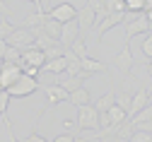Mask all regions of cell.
I'll list each match as a JSON object with an SVG mask.
<instances>
[{"instance_id": "cell-1", "label": "cell", "mask_w": 152, "mask_h": 142, "mask_svg": "<svg viewBox=\"0 0 152 142\" xmlns=\"http://www.w3.org/2000/svg\"><path fill=\"white\" fill-rule=\"evenodd\" d=\"M77 130H99V111L92 104L87 106H77Z\"/></svg>"}, {"instance_id": "cell-2", "label": "cell", "mask_w": 152, "mask_h": 142, "mask_svg": "<svg viewBox=\"0 0 152 142\" xmlns=\"http://www.w3.org/2000/svg\"><path fill=\"white\" fill-rule=\"evenodd\" d=\"M126 17H130V22L126 24V39L128 41L138 34H150V19L145 17V12H126Z\"/></svg>"}, {"instance_id": "cell-3", "label": "cell", "mask_w": 152, "mask_h": 142, "mask_svg": "<svg viewBox=\"0 0 152 142\" xmlns=\"http://www.w3.org/2000/svg\"><path fill=\"white\" fill-rule=\"evenodd\" d=\"M36 89H39V79L22 75V77H20V79H17V82L7 89V94H10L12 99H27V96H31Z\"/></svg>"}, {"instance_id": "cell-4", "label": "cell", "mask_w": 152, "mask_h": 142, "mask_svg": "<svg viewBox=\"0 0 152 142\" xmlns=\"http://www.w3.org/2000/svg\"><path fill=\"white\" fill-rule=\"evenodd\" d=\"M123 19H126V12H111V15H106L104 19L97 22V27H94V31H92V39H94V41H102L104 34L111 31L113 27H118Z\"/></svg>"}, {"instance_id": "cell-5", "label": "cell", "mask_w": 152, "mask_h": 142, "mask_svg": "<svg viewBox=\"0 0 152 142\" xmlns=\"http://www.w3.org/2000/svg\"><path fill=\"white\" fill-rule=\"evenodd\" d=\"M20 51H22V63H20V65H31V68L44 70V65H46V53H44L41 48H36V44L24 46V48H20Z\"/></svg>"}, {"instance_id": "cell-6", "label": "cell", "mask_w": 152, "mask_h": 142, "mask_svg": "<svg viewBox=\"0 0 152 142\" xmlns=\"http://www.w3.org/2000/svg\"><path fill=\"white\" fill-rule=\"evenodd\" d=\"M46 15L51 19H56V22H61V24H68V22H72V19H77V7L70 5V3H58L53 10H48Z\"/></svg>"}, {"instance_id": "cell-7", "label": "cell", "mask_w": 152, "mask_h": 142, "mask_svg": "<svg viewBox=\"0 0 152 142\" xmlns=\"http://www.w3.org/2000/svg\"><path fill=\"white\" fill-rule=\"evenodd\" d=\"M77 27H80V39H85V34L94 31V27H97V12H94L89 5L77 10Z\"/></svg>"}, {"instance_id": "cell-8", "label": "cell", "mask_w": 152, "mask_h": 142, "mask_svg": "<svg viewBox=\"0 0 152 142\" xmlns=\"http://www.w3.org/2000/svg\"><path fill=\"white\" fill-rule=\"evenodd\" d=\"M20 77H22V68L20 65L3 63V68H0V89H10Z\"/></svg>"}, {"instance_id": "cell-9", "label": "cell", "mask_w": 152, "mask_h": 142, "mask_svg": "<svg viewBox=\"0 0 152 142\" xmlns=\"http://www.w3.org/2000/svg\"><path fill=\"white\" fill-rule=\"evenodd\" d=\"M113 70L121 72V75H128L133 70V53H130V46L128 44L113 55Z\"/></svg>"}, {"instance_id": "cell-10", "label": "cell", "mask_w": 152, "mask_h": 142, "mask_svg": "<svg viewBox=\"0 0 152 142\" xmlns=\"http://www.w3.org/2000/svg\"><path fill=\"white\" fill-rule=\"evenodd\" d=\"M36 41V36L31 29H22V27H17L10 36H7V44L15 46V48H24V46H31Z\"/></svg>"}, {"instance_id": "cell-11", "label": "cell", "mask_w": 152, "mask_h": 142, "mask_svg": "<svg viewBox=\"0 0 152 142\" xmlns=\"http://www.w3.org/2000/svg\"><path fill=\"white\" fill-rule=\"evenodd\" d=\"M41 89H44V94H46V99H48V106H58V104H63V101H68V92L63 89V87H58V84H39Z\"/></svg>"}, {"instance_id": "cell-12", "label": "cell", "mask_w": 152, "mask_h": 142, "mask_svg": "<svg viewBox=\"0 0 152 142\" xmlns=\"http://www.w3.org/2000/svg\"><path fill=\"white\" fill-rule=\"evenodd\" d=\"M80 39V27H77V19H72V22L63 24V31H61V46L70 48L75 41Z\"/></svg>"}, {"instance_id": "cell-13", "label": "cell", "mask_w": 152, "mask_h": 142, "mask_svg": "<svg viewBox=\"0 0 152 142\" xmlns=\"http://www.w3.org/2000/svg\"><path fill=\"white\" fill-rule=\"evenodd\" d=\"M150 104V92L145 87H138V92L133 94V101H130V111H128V118H133L138 111H142L145 106Z\"/></svg>"}, {"instance_id": "cell-14", "label": "cell", "mask_w": 152, "mask_h": 142, "mask_svg": "<svg viewBox=\"0 0 152 142\" xmlns=\"http://www.w3.org/2000/svg\"><path fill=\"white\" fill-rule=\"evenodd\" d=\"M87 77H89L87 72H82L80 77H68V75H63V77H58V82H56V84H58V87H63L68 94H72V92H77V89L82 87V82H85Z\"/></svg>"}, {"instance_id": "cell-15", "label": "cell", "mask_w": 152, "mask_h": 142, "mask_svg": "<svg viewBox=\"0 0 152 142\" xmlns=\"http://www.w3.org/2000/svg\"><path fill=\"white\" fill-rule=\"evenodd\" d=\"M41 31H44L48 39H53V41H58V44H61V31H63V24H61V22H56V19H51L48 15H46L44 24H41Z\"/></svg>"}, {"instance_id": "cell-16", "label": "cell", "mask_w": 152, "mask_h": 142, "mask_svg": "<svg viewBox=\"0 0 152 142\" xmlns=\"http://www.w3.org/2000/svg\"><path fill=\"white\" fill-rule=\"evenodd\" d=\"M80 65H82V72H87V75L106 72V70H109V68L102 63V60H94V58H82V60H80Z\"/></svg>"}, {"instance_id": "cell-17", "label": "cell", "mask_w": 152, "mask_h": 142, "mask_svg": "<svg viewBox=\"0 0 152 142\" xmlns=\"http://www.w3.org/2000/svg\"><path fill=\"white\" fill-rule=\"evenodd\" d=\"M65 68H68V63H65L63 55H61V58H51V60H46V65H44V70L51 72V75H65Z\"/></svg>"}, {"instance_id": "cell-18", "label": "cell", "mask_w": 152, "mask_h": 142, "mask_svg": "<svg viewBox=\"0 0 152 142\" xmlns=\"http://www.w3.org/2000/svg\"><path fill=\"white\" fill-rule=\"evenodd\" d=\"M111 106H116V94H113V92H106L104 96L97 99V104H94V109H97L99 113H106Z\"/></svg>"}, {"instance_id": "cell-19", "label": "cell", "mask_w": 152, "mask_h": 142, "mask_svg": "<svg viewBox=\"0 0 152 142\" xmlns=\"http://www.w3.org/2000/svg\"><path fill=\"white\" fill-rule=\"evenodd\" d=\"M68 101H70L75 109H77V106H87V104H89V92H87L85 87H80L77 92H72V94L68 96Z\"/></svg>"}, {"instance_id": "cell-20", "label": "cell", "mask_w": 152, "mask_h": 142, "mask_svg": "<svg viewBox=\"0 0 152 142\" xmlns=\"http://www.w3.org/2000/svg\"><path fill=\"white\" fill-rule=\"evenodd\" d=\"M106 113H109V120H111V125H116V128H118V125H123L126 120H128V113H126L121 106H111Z\"/></svg>"}, {"instance_id": "cell-21", "label": "cell", "mask_w": 152, "mask_h": 142, "mask_svg": "<svg viewBox=\"0 0 152 142\" xmlns=\"http://www.w3.org/2000/svg\"><path fill=\"white\" fill-rule=\"evenodd\" d=\"M130 120H133V125H138V123H145V120H152V101H150V104H147L142 111H138V113L133 116Z\"/></svg>"}, {"instance_id": "cell-22", "label": "cell", "mask_w": 152, "mask_h": 142, "mask_svg": "<svg viewBox=\"0 0 152 142\" xmlns=\"http://www.w3.org/2000/svg\"><path fill=\"white\" fill-rule=\"evenodd\" d=\"M3 63H15V65H20V63H22V51L15 48V46H10L7 53H5V58H3Z\"/></svg>"}, {"instance_id": "cell-23", "label": "cell", "mask_w": 152, "mask_h": 142, "mask_svg": "<svg viewBox=\"0 0 152 142\" xmlns=\"http://www.w3.org/2000/svg\"><path fill=\"white\" fill-rule=\"evenodd\" d=\"M70 51H72L75 55H77L80 60H82V58H89V53H87V44H85V39H77V41H75V44L70 46Z\"/></svg>"}, {"instance_id": "cell-24", "label": "cell", "mask_w": 152, "mask_h": 142, "mask_svg": "<svg viewBox=\"0 0 152 142\" xmlns=\"http://www.w3.org/2000/svg\"><path fill=\"white\" fill-rule=\"evenodd\" d=\"M15 29H17V27L10 22L7 17H0V39H5V41H7V36H10Z\"/></svg>"}, {"instance_id": "cell-25", "label": "cell", "mask_w": 152, "mask_h": 142, "mask_svg": "<svg viewBox=\"0 0 152 142\" xmlns=\"http://www.w3.org/2000/svg\"><path fill=\"white\" fill-rule=\"evenodd\" d=\"M126 12H145V0H123Z\"/></svg>"}, {"instance_id": "cell-26", "label": "cell", "mask_w": 152, "mask_h": 142, "mask_svg": "<svg viewBox=\"0 0 152 142\" xmlns=\"http://www.w3.org/2000/svg\"><path fill=\"white\" fill-rule=\"evenodd\" d=\"M130 101H133V94H128V92H123V94H116V106H121L126 113L130 111Z\"/></svg>"}, {"instance_id": "cell-27", "label": "cell", "mask_w": 152, "mask_h": 142, "mask_svg": "<svg viewBox=\"0 0 152 142\" xmlns=\"http://www.w3.org/2000/svg\"><path fill=\"white\" fill-rule=\"evenodd\" d=\"M104 7L106 12H126V5H123V0H104Z\"/></svg>"}, {"instance_id": "cell-28", "label": "cell", "mask_w": 152, "mask_h": 142, "mask_svg": "<svg viewBox=\"0 0 152 142\" xmlns=\"http://www.w3.org/2000/svg\"><path fill=\"white\" fill-rule=\"evenodd\" d=\"M10 94H7V89H0V118L3 116H7V106H10Z\"/></svg>"}, {"instance_id": "cell-29", "label": "cell", "mask_w": 152, "mask_h": 142, "mask_svg": "<svg viewBox=\"0 0 152 142\" xmlns=\"http://www.w3.org/2000/svg\"><path fill=\"white\" fill-rule=\"evenodd\" d=\"M128 142H152V135L150 133H142V130H135V133L128 137Z\"/></svg>"}, {"instance_id": "cell-30", "label": "cell", "mask_w": 152, "mask_h": 142, "mask_svg": "<svg viewBox=\"0 0 152 142\" xmlns=\"http://www.w3.org/2000/svg\"><path fill=\"white\" fill-rule=\"evenodd\" d=\"M142 55L152 60V34H147L145 41H142Z\"/></svg>"}, {"instance_id": "cell-31", "label": "cell", "mask_w": 152, "mask_h": 142, "mask_svg": "<svg viewBox=\"0 0 152 142\" xmlns=\"http://www.w3.org/2000/svg\"><path fill=\"white\" fill-rule=\"evenodd\" d=\"M20 68H22V75H27V77H34V79L39 77V72H41L39 68H31V65H20Z\"/></svg>"}, {"instance_id": "cell-32", "label": "cell", "mask_w": 152, "mask_h": 142, "mask_svg": "<svg viewBox=\"0 0 152 142\" xmlns=\"http://www.w3.org/2000/svg\"><path fill=\"white\" fill-rule=\"evenodd\" d=\"M22 142H48V140H46V137H41L39 133H31V135H27Z\"/></svg>"}, {"instance_id": "cell-33", "label": "cell", "mask_w": 152, "mask_h": 142, "mask_svg": "<svg viewBox=\"0 0 152 142\" xmlns=\"http://www.w3.org/2000/svg\"><path fill=\"white\" fill-rule=\"evenodd\" d=\"M77 137H75L72 133H65V135H58V137H53V142H75Z\"/></svg>"}, {"instance_id": "cell-34", "label": "cell", "mask_w": 152, "mask_h": 142, "mask_svg": "<svg viewBox=\"0 0 152 142\" xmlns=\"http://www.w3.org/2000/svg\"><path fill=\"white\" fill-rule=\"evenodd\" d=\"M135 130H142V133H150L152 135V120H145V123H138Z\"/></svg>"}, {"instance_id": "cell-35", "label": "cell", "mask_w": 152, "mask_h": 142, "mask_svg": "<svg viewBox=\"0 0 152 142\" xmlns=\"http://www.w3.org/2000/svg\"><path fill=\"white\" fill-rule=\"evenodd\" d=\"M7 48H10V44L5 41V39H0V60L5 58V53H7Z\"/></svg>"}, {"instance_id": "cell-36", "label": "cell", "mask_w": 152, "mask_h": 142, "mask_svg": "<svg viewBox=\"0 0 152 142\" xmlns=\"http://www.w3.org/2000/svg\"><path fill=\"white\" fill-rule=\"evenodd\" d=\"M29 3H31L36 10H44V7H41V3H44V0H29Z\"/></svg>"}, {"instance_id": "cell-37", "label": "cell", "mask_w": 152, "mask_h": 142, "mask_svg": "<svg viewBox=\"0 0 152 142\" xmlns=\"http://www.w3.org/2000/svg\"><path fill=\"white\" fill-rule=\"evenodd\" d=\"M152 10V0H145V12H150Z\"/></svg>"}, {"instance_id": "cell-38", "label": "cell", "mask_w": 152, "mask_h": 142, "mask_svg": "<svg viewBox=\"0 0 152 142\" xmlns=\"http://www.w3.org/2000/svg\"><path fill=\"white\" fill-rule=\"evenodd\" d=\"M147 75L152 77V60H150V65H147Z\"/></svg>"}, {"instance_id": "cell-39", "label": "cell", "mask_w": 152, "mask_h": 142, "mask_svg": "<svg viewBox=\"0 0 152 142\" xmlns=\"http://www.w3.org/2000/svg\"><path fill=\"white\" fill-rule=\"evenodd\" d=\"M145 17H147V19H150V22H152V10H150V12H145Z\"/></svg>"}, {"instance_id": "cell-40", "label": "cell", "mask_w": 152, "mask_h": 142, "mask_svg": "<svg viewBox=\"0 0 152 142\" xmlns=\"http://www.w3.org/2000/svg\"><path fill=\"white\" fill-rule=\"evenodd\" d=\"M113 142H128V140H123V137H116V140H113Z\"/></svg>"}, {"instance_id": "cell-41", "label": "cell", "mask_w": 152, "mask_h": 142, "mask_svg": "<svg viewBox=\"0 0 152 142\" xmlns=\"http://www.w3.org/2000/svg\"><path fill=\"white\" fill-rule=\"evenodd\" d=\"M5 3H10V0H5Z\"/></svg>"}, {"instance_id": "cell-42", "label": "cell", "mask_w": 152, "mask_h": 142, "mask_svg": "<svg viewBox=\"0 0 152 142\" xmlns=\"http://www.w3.org/2000/svg\"><path fill=\"white\" fill-rule=\"evenodd\" d=\"M0 120H3V118H0Z\"/></svg>"}]
</instances>
